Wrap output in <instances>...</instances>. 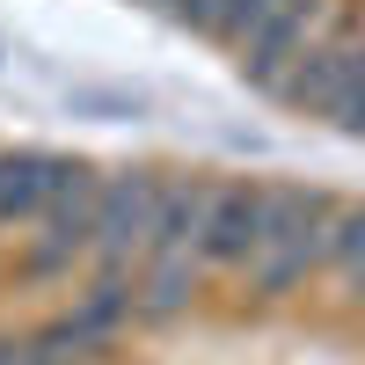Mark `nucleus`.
<instances>
[{
    "mask_svg": "<svg viewBox=\"0 0 365 365\" xmlns=\"http://www.w3.org/2000/svg\"><path fill=\"white\" fill-rule=\"evenodd\" d=\"M329 227H336V205L322 190H292V182H263V249L241 263L256 292H285L307 270L329 263Z\"/></svg>",
    "mask_w": 365,
    "mask_h": 365,
    "instance_id": "obj_1",
    "label": "nucleus"
},
{
    "mask_svg": "<svg viewBox=\"0 0 365 365\" xmlns=\"http://www.w3.org/2000/svg\"><path fill=\"white\" fill-rule=\"evenodd\" d=\"M154 212H161V182L154 175H103L96 182V285H132V270L154 241Z\"/></svg>",
    "mask_w": 365,
    "mask_h": 365,
    "instance_id": "obj_2",
    "label": "nucleus"
},
{
    "mask_svg": "<svg viewBox=\"0 0 365 365\" xmlns=\"http://www.w3.org/2000/svg\"><path fill=\"white\" fill-rule=\"evenodd\" d=\"M322 15H329V0H278V8L234 44V51H241V73H249L256 88H278V81L299 66V51L314 44Z\"/></svg>",
    "mask_w": 365,
    "mask_h": 365,
    "instance_id": "obj_3",
    "label": "nucleus"
},
{
    "mask_svg": "<svg viewBox=\"0 0 365 365\" xmlns=\"http://www.w3.org/2000/svg\"><path fill=\"white\" fill-rule=\"evenodd\" d=\"M81 175L88 168L58 161V154H0V220H29V227H37Z\"/></svg>",
    "mask_w": 365,
    "mask_h": 365,
    "instance_id": "obj_4",
    "label": "nucleus"
},
{
    "mask_svg": "<svg viewBox=\"0 0 365 365\" xmlns=\"http://www.w3.org/2000/svg\"><path fill=\"white\" fill-rule=\"evenodd\" d=\"M263 249V182H212L205 263H249Z\"/></svg>",
    "mask_w": 365,
    "mask_h": 365,
    "instance_id": "obj_5",
    "label": "nucleus"
},
{
    "mask_svg": "<svg viewBox=\"0 0 365 365\" xmlns=\"http://www.w3.org/2000/svg\"><path fill=\"white\" fill-rule=\"evenodd\" d=\"M270 8H278V0H190V15H182V22L205 29V37H220V44H241Z\"/></svg>",
    "mask_w": 365,
    "mask_h": 365,
    "instance_id": "obj_6",
    "label": "nucleus"
},
{
    "mask_svg": "<svg viewBox=\"0 0 365 365\" xmlns=\"http://www.w3.org/2000/svg\"><path fill=\"white\" fill-rule=\"evenodd\" d=\"M329 263L344 270L365 299V212H336V227H329Z\"/></svg>",
    "mask_w": 365,
    "mask_h": 365,
    "instance_id": "obj_7",
    "label": "nucleus"
},
{
    "mask_svg": "<svg viewBox=\"0 0 365 365\" xmlns=\"http://www.w3.org/2000/svg\"><path fill=\"white\" fill-rule=\"evenodd\" d=\"M336 117L344 132H365V37H351L344 44V96H336Z\"/></svg>",
    "mask_w": 365,
    "mask_h": 365,
    "instance_id": "obj_8",
    "label": "nucleus"
},
{
    "mask_svg": "<svg viewBox=\"0 0 365 365\" xmlns=\"http://www.w3.org/2000/svg\"><path fill=\"white\" fill-rule=\"evenodd\" d=\"M154 8H168V15H175V22H182V15H190V0H154Z\"/></svg>",
    "mask_w": 365,
    "mask_h": 365,
    "instance_id": "obj_9",
    "label": "nucleus"
}]
</instances>
